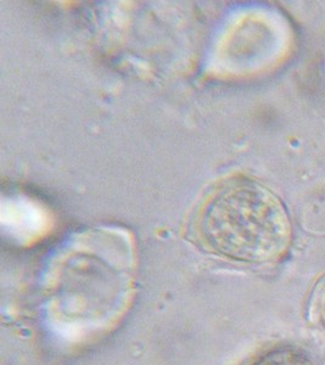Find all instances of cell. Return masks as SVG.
<instances>
[{
  "label": "cell",
  "mask_w": 325,
  "mask_h": 365,
  "mask_svg": "<svg viewBox=\"0 0 325 365\" xmlns=\"http://www.w3.org/2000/svg\"><path fill=\"white\" fill-rule=\"evenodd\" d=\"M192 222L201 245L232 261L271 263L292 245V220L283 201L245 175L218 182L196 208Z\"/></svg>",
  "instance_id": "1"
},
{
  "label": "cell",
  "mask_w": 325,
  "mask_h": 365,
  "mask_svg": "<svg viewBox=\"0 0 325 365\" xmlns=\"http://www.w3.org/2000/svg\"><path fill=\"white\" fill-rule=\"evenodd\" d=\"M245 365H318L312 354L300 346L277 344L261 349Z\"/></svg>",
  "instance_id": "2"
},
{
  "label": "cell",
  "mask_w": 325,
  "mask_h": 365,
  "mask_svg": "<svg viewBox=\"0 0 325 365\" xmlns=\"http://www.w3.org/2000/svg\"><path fill=\"white\" fill-rule=\"evenodd\" d=\"M319 313H321V319L323 325L325 327V284L321 289V301H319Z\"/></svg>",
  "instance_id": "3"
}]
</instances>
